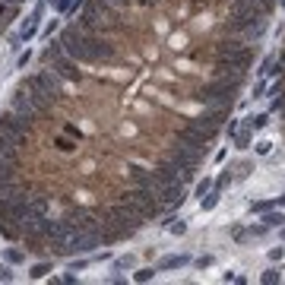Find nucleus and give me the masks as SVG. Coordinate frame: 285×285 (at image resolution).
Masks as SVG:
<instances>
[{
  "label": "nucleus",
  "mask_w": 285,
  "mask_h": 285,
  "mask_svg": "<svg viewBox=\"0 0 285 285\" xmlns=\"http://www.w3.org/2000/svg\"><path fill=\"white\" fill-rule=\"evenodd\" d=\"M251 142H254V127H247V124H241V130L234 133V149H251Z\"/></svg>",
  "instance_id": "obj_14"
},
{
  "label": "nucleus",
  "mask_w": 285,
  "mask_h": 285,
  "mask_svg": "<svg viewBox=\"0 0 285 285\" xmlns=\"http://www.w3.org/2000/svg\"><path fill=\"white\" fill-rule=\"evenodd\" d=\"M276 206H285V194H282V197H279V200H276Z\"/></svg>",
  "instance_id": "obj_39"
},
{
  "label": "nucleus",
  "mask_w": 285,
  "mask_h": 285,
  "mask_svg": "<svg viewBox=\"0 0 285 285\" xmlns=\"http://www.w3.org/2000/svg\"><path fill=\"white\" fill-rule=\"evenodd\" d=\"M244 124H247V127H254V130H263V127L269 124V111H266V114H251Z\"/></svg>",
  "instance_id": "obj_19"
},
{
  "label": "nucleus",
  "mask_w": 285,
  "mask_h": 285,
  "mask_svg": "<svg viewBox=\"0 0 285 285\" xmlns=\"http://www.w3.org/2000/svg\"><path fill=\"white\" fill-rule=\"evenodd\" d=\"M234 181V174H231V168H225L219 177H216V181H212V187H216V190H225V187H228Z\"/></svg>",
  "instance_id": "obj_21"
},
{
  "label": "nucleus",
  "mask_w": 285,
  "mask_h": 285,
  "mask_svg": "<svg viewBox=\"0 0 285 285\" xmlns=\"http://www.w3.org/2000/svg\"><path fill=\"white\" fill-rule=\"evenodd\" d=\"M54 32H57V19H51V22H48V26H44V38H51Z\"/></svg>",
  "instance_id": "obj_37"
},
{
  "label": "nucleus",
  "mask_w": 285,
  "mask_h": 285,
  "mask_svg": "<svg viewBox=\"0 0 285 285\" xmlns=\"http://www.w3.org/2000/svg\"><path fill=\"white\" fill-rule=\"evenodd\" d=\"M86 29L79 26V22H73V26H67L61 32V44H64V54L73 57V61H82L86 64Z\"/></svg>",
  "instance_id": "obj_5"
},
{
  "label": "nucleus",
  "mask_w": 285,
  "mask_h": 285,
  "mask_svg": "<svg viewBox=\"0 0 285 285\" xmlns=\"http://www.w3.org/2000/svg\"><path fill=\"white\" fill-rule=\"evenodd\" d=\"M156 266H139L136 272H133V282H152V279H156Z\"/></svg>",
  "instance_id": "obj_18"
},
{
  "label": "nucleus",
  "mask_w": 285,
  "mask_h": 285,
  "mask_svg": "<svg viewBox=\"0 0 285 285\" xmlns=\"http://www.w3.org/2000/svg\"><path fill=\"white\" fill-rule=\"evenodd\" d=\"M130 181H133L136 187H149V190H156V174L146 171V168H130Z\"/></svg>",
  "instance_id": "obj_13"
},
{
  "label": "nucleus",
  "mask_w": 285,
  "mask_h": 285,
  "mask_svg": "<svg viewBox=\"0 0 285 285\" xmlns=\"http://www.w3.org/2000/svg\"><path fill=\"white\" fill-rule=\"evenodd\" d=\"M168 231L171 234H187V219H168Z\"/></svg>",
  "instance_id": "obj_25"
},
{
  "label": "nucleus",
  "mask_w": 285,
  "mask_h": 285,
  "mask_svg": "<svg viewBox=\"0 0 285 285\" xmlns=\"http://www.w3.org/2000/svg\"><path fill=\"white\" fill-rule=\"evenodd\" d=\"M184 266H190V254H168V257L159 263L162 272H168V269H184Z\"/></svg>",
  "instance_id": "obj_12"
},
{
  "label": "nucleus",
  "mask_w": 285,
  "mask_h": 285,
  "mask_svg": "<svg viewBox=\"0 0 285 285\" xmlns=\"http://www.w3.org/2000/svg\"><path fill=\"white\" fill-rule=\"evenodd\" d=\"M279 4H285V0H279Z\"/></svg>",
  "instance_id": "obj_42"
},
{
  "label": "nucleus",
  "mask_w": 285,
  "mask_h": 285,
  "mask_svg": "<svg viewBox=\"0 0 285 285\" xmlns=\"http://www.w3.org/2000/svg\"><path fill=\"white\" fill-rule=\"evenodd\" d=\"M29 61H32V51L26 48V54H19V57H16V67H19V70H26V64H29Z\"/></svg>",
  "instance_id": "obj_31"
},
{
  "label": "nucleus",
  "mask_w": 285,
  "mask_h": 285,
  "mask_svg": "<svg viewBox=\"0 0 285 285\" xmlns=\"http://www.w3.org/2000/svg\"><path fill=\"white\" fill-rule=\"evenodd\" d=\"M4 257H7V263H10V266H16V263H22V260H26V254H22V251H16V247H7V251H4Z\"/></svg>",
  "instance_id": "obj_23"
},
{
  "label": "nucleus",
  "mask_w": 285,
  "mask_h": 285,
  "mask_svg": "<svg viewBox=\"0 0 285 285\" xmlns=\"http://www.w3.org/2000/svg\"><path fill=\"white\" fill-rule=\"evenodd\" d=\"M35 35H38V16H26V22H22V29H19V38L22 41H32Z\"/></svg>",
  "instance_id": "obj_15"
},
{
  "label": "nucleus",
  "mask_w": 285,
  "mask_h": 285,
  "mask_svg": "<svg viewBox=\"0 0 285 285\" xmlns=\"http://www.w3.org/2000/svg\"><path fill=\"white\" fill-rule=\"evenodd\" d=\"M282 279H285V269H282Z\"/></svg>",
  "instance_id": "obj_41"
},
{
  "label": "nucleus",
  "mask_w": 285,
  "mask_h": 285,
  "mask_svg": "<svg viewBox=\"0 0 285 285\" xmlns=\"http://www.w3.org/2000/svg\"><path fill=\"white\" fill-rule=\"evenodd\" d=\"M124 203L136 212L139 219H156L159 212H162V203L156 197H152V190L149 187H136V190H130V194L124 197Z\"/></svg>",
  "instance_id": "obj_2"
},
{
  "label": "nucleus",
  "mask_w": 285,
  "mask_h": 285,
  "mask_svg": "<svg viewBox=\"0 0 285 285\" xmlns=\"http://www.w3.org/2000/svg\"><path fill=\"white\" fill-rule=\"evenodd\" d=\"M279 238H282V241H285V231H282V234H279Z\"/></svg>",
  "instance_id": "obj_40"
},
{
  "label": "nucleus",
  "mask_w": 285,
  "mask_h": 285,
  "mask_svg": "<svg viewBox=\"0 0 285 285\" xmlns=\"http://www.w3.org/2000/svg\"><path fill=\"white\" fill-rule=\"evenodd\" d=\"M0 133H4L7 139H13L16 146H26V139L32 133V121H26V117H19L13 108L0 114Z\"/></svg>",
  "instance_id": "obj_3"
},
{
  "label": "nucleus",
  "mask_w": 285,
  "mask_h": 285,
  "mask_svg": "<svg viewBox=\"0 0 285 285\" xmlns=\"http://www.w3.org/2000/svg\"><path fill=\"white\" fill-rule=\"evenodd\" d=\"M260 222H263L266 228H279V225L285 222V216H282V212H272V209H266V212H263V219H260Z\"/></svg>",
  "instance_id": "obj_17"
},
{
  "label": "nucleus",
  "mask_w": 285,
  "mask_h": 285,
  "mask_svg": "<svg viewBox=\"0 0 285 285\" xmlns=\"http://www.w3.org/2000/svg\"><path fill=\"white\" fill-rule=\"evenodd\" d=\"M263 92H266V79H260L254 86V99H263Z\"/></svg>",
  "instance_id": "obj_35"
},
{
  "label": "nucleus",
  "mask_w": 285,
  "mask_h": 285,
  "mask_svg": "<svg viewBox=\"0 0 285 285\" xmlns=\"http://www.w3.org/2000/svg\"><path fill=\"white\" fill-rule=\"evenodd\" d=\"M266 209H276V200H257V203H251V212H257V216H263Z\"/></svg>",
  "instance_id": "obj_22"
},
{
  "label": "nucleus",
  "mask_w": 285,
  "mask_h": 285,
  "mask_svg": "<svg viewBox=\"0 0 285 285\" xmlns=\"http://www.w3.org/2000/svg\"><path fill=\"white\" fill-rule=\"evenodd\" d=\"M79 26L86 32L102 35V32L117 26V10L111 4H105V0H86V4H82V13H79Z\"/></svg>",
  "instance_id": "obj_1"
},
{
  "label": "nucleus",
  "mask_w": 285,
  "mask_h": 285,
  "mask_svg": "<svg viewBox=\"0 0 285 285\" xmlns=\"http://www.w3.org/2000/svg\"><path fill=\"white\" fill-rule=\"evenodd\" d=\"M209 190H212V177H203V181L197 184V190H194V197H197V200H203V197L209 194Z\"/></svg>",
  "instance_id": "obj_26"
},
{
  "label": "nucleus",
  "mask_w": 285,
  "mask_h": 285,
  "mask_svg": "<svg viewBox=\"0 0 285 285\" xmlns=\"http://www.w3.org/2000/svg\"><path fill=\"white\" fill-rule=\"evenodd\" d=\"M285 257V247L279 244V247H272V251H269V260H272V263H276V260H282Z\"/></svg>",
  "instance_id": "obj_33"
},
{
  "label": "nucleus",
  "mask_w": 285,
  "mask_h": 285,
  "mask_svg": "<svg viewBox=\"0 0 285 285\" xmlns=\"http://www.w3.org/2000/svg\"><path fill=\"white\" fill-rule=\"evenodd\" d=\"M22 89H29V92H48V95H57V92H61V79H57V73H51V70H41V73H32L26 82H22Z\"/></svg>",
  "instance_id": "obj_6"
},
{
  "label": "nucleus",
  "mask_w": 285,
  "mask_h": 285,
  "mask_svg": "<svg viewBox=\"0 0 285 285\" xmlns=\"http://www.w3.org/2000/svg\"><path fill=\"white\" fill-rule=\"evenodd\" d=\"M241 130V121H231L228 127H225V133H228V139H234V133Z\"/></svg>",
  "instance_id": "obj_34"
},
{
  "label": "nucleus",
  "mask_w": 285,
  "mask_h": 285,
  "mask_svg": "<svg viewBox=\"0 0 285 285\" xmlns=\"http://www.w3.org/2000/svg\"><path fill=\"white\" fill-rule=\"evenodd\" d=\"M272 152V139H260L257 142V156H269Z\"/></svg>",
  "instance_id": "obj_29"
},
{
  "label": "nucleus",
  "mask_w": 285,
  "mask_h": 285,
  "mask_svg": "<svg viewBox=\"0 0 285 285\" xmlns=\"http://www.w3.org/2000/svg\"><path fill=\"white\" fill-rule=\"evenodd\" d=\"M70 4H73V0H54V10H57V13H67Z\"/></svg>",
  "instance_id": "obj_36"
},
{
  "label": "nucleus",
  "mask_w": 285,
  "mask_h": 285,
  "mask_svg": "<svg viewBox=\"0 0 285 285\" xmlns=\"http://www.w3.org/2000/svg\"><path fill=\"white\" fill-rule=\"evenodd\" d=\"M0 159H4L7 165H13V168L19 165V152H16V142H13V139H7L4 133H0Z\"/></svg>",
  "instance_id": "obj_11"
},
{
  "label": "nucleus",
  "mask_w": 285,
  "mask_h": 285,
  "mask_svg": "<svg viewBox=\"0 0 285 285\" xmlns=\"http://www.w3.org/2000/svg\"><path fill=\"white\" fill-rule=\"evenodd\" d=\"M219 200H222V190H216V187H212L209 194H206L203 200H200V209H203V212H212V209L219 206Z\"/></svg>",
  "instance_id": "obj_16"
},
{
  "label": "nucleus",
  "mask_w": 285,
  "mask_h": 285,
  "mask_svg": "<svg viewBox=\"0 0 285 285\" xmlns=\"http://www.w3.org/2000/svg\"><path fill=\"white\" fill-rule=\"evenodd\" d=\"M171 162H177L181 168H200L206 159V149H194V146H184V142H177V146L171 149Z\"/></svg>",
  "instance_id": "obj_7"
},
{
  "label": "nucleus",
  "mask_w": 285,
  "mask_h": 285,
  "mask_svg": "<svg viewBox=\"0 0 285 285\" xmlns=\"http://www.w3.org/2000/svg\"><path fill=\"white\" fill-rule=\"evenodd\" d=\"M212 266H216V257H212V254L197 257V269H200V272H203V269H212Z\"/></svg>",
  "instance_id": "obj_27"
},
{
  "label": "nucleus",
  "mask_w": 285,
  "mask_h": 285,
  "mask_svg": "<svg viewBox=\"0 0 285 285\" xmlns=\"http://www.w3.org/2000/svg\"><path fill=\"white\" fill-rule=\"evenodd\" d=\"M51 70H54V73L57 76H61V79H70V82H82V73H79V70H76V61H73V57H57V61L51 64Z\"/></svg>",
  "instance_id": "obj_9"
},
{
  "label": "nucleus",
  "mask_w": 285,
  "mask_h": 285,
  "mask_svg": "<svg viewBox=\"0 0 285 285\" xmlns=\"http://www.w3.org/2000/svg\"><path fill=\"white\" fill-rule=\"evenodd\" d=\"M251 171H254V165L251 162H241V165H238V171H234V177H247Z\"/></svg>",
  "instance_id": "obj_30"
},
{
  "label": "nucleus",
  "mask_w": 285,
  "mask_h": 285,
  "mask_svg": "<svg viewBox=\"0 0 285 285\" xmlns=\"http://www.w3.org/2000/svg\"><path fill=\"white\" fill-rule=\"evenodd\" d=\"M16 276H13V269L10 266H0V282H13Z\"/></svg>",
  "instance_id": "obj_32"
},
{
  "label": "nucleus",
  "mask_w": 285,
  "mask_h": 285,
  "mask_svg": "<svg viewBox=\"0 0 285 285\" xmlns=\"http://www.w3.org/2000/svg\"><path fill=\"white\" fill-rule=\"evenodd\" d=\"M159 194H162V209H177V206H184V200H187V190L184 184H165L159 187Z\"/></svg>",
  "instance_id": "obj_8"
},
{
  "label": "nucleus",
  "mask_w": 285,
  "mask_h": 285,
  "mask_svg": "<svg viewBox=\"0 0 285 285\" xmlns=\"http://www.w3.org/2000/svg\"><path fill=\"white\" fill-rule=\"evenodd\" d=\"M105 4H111L114 10H124V7H130V0H105Z\"/></svg>",
  "instance_id": "obj_38"
},
{
  "label": "nucleus",
  "mask_w": 285,
  "mask_h": 285,
  "mask_svg": "<svg viewBox=\"0 0 285 285\" xmlns=\"http://www.w3.org/2000/svg\"><path fill=\"white\" fill-rule=\"evenodd\" d=\"M16 190L13 184V165H7L4 159H0V197H10Z\"/></svg>",
  "instance_id": "obj_10"
},
{
  "label": "nucleus",
  "mask_w": 285,
  "mask_h": 285,
  "mask_svg": "<svg viewBox=\"0 0 285 285\" xmlns=\"http://www.w3.org/2000/svg\"><path fill=\"white\" fill-rule=\"evenodd\" d=\"M48 272H51V263H35V266H32V272H29V276H32V279H44V276H48Z\"/></svg>",
  "instance_id": "obj_28"
},
{
  "label": "nucleus",
  "mask_w": 285,
  "mask_h": 285,
  "mask_svg": "<svg viewBox=\"0 0 285 285\" xmlns=\"http://www.w3.org/2000/svg\"><path fill=\"white\" fill-rule=\"evenodd\" d=\"M260 282L263 285H276V282H282V269H276V266H269L263 276H260Z\"/></svg>",
  "instance_id": "obj_20"
},
{
  "label": "nucleus",
  "mask_w": 285,
  "mask_h": 285,
  "mask_svg": "<svg viewBox=\"0 0 285 285\" xmlns=\"http://www.w3.org/2000/svg\"><path fill=\"white\" fill-rule=\"evenodd\" d=\"M133 266H136V257L133 254H124V257L114 260V269H133Z\"/></svg>",
  "instance_id": "obj_24"
},
{
  "label": "nucleus",
  "mask_w": 285,
  "mask_h": 285,
  "mask_svg": "<svg viewBox=\"0 0 285 285\" xmlns=\"http://www.w3.org/2000/svg\"><path fill=\"white\" fill-rule=\"evenodd\" d=\"M86 64H117V48L108 38L89 32L86 35Z\"/></svg>",
  "instance_id": "obj_4"
}]
</instances>
